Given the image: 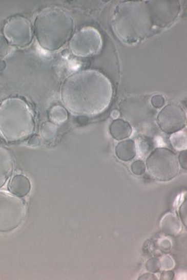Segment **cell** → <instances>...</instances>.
Returning <instances> with one entry per match:
<instances>
[{
    "label": "cell",
    "instance_id": "30bf717a",
    "mask_svg": "<svg viewBox=\"0 0 187 280\" xmlns=\"http://www.w3.org/2000/svg\"><path fill=\"white\" fill-rule=\"evenodd\" d=\"M8 187L11 193L17 197H24L30 192L31 183L27 177L18 175L11 179Z\"/></svg>",
    "mask_w": 187,
    "mask_h": 280
},
{
    "label": "cell",
    "instance_id": "ffe728a7",
    "mask_svg": "<svg viewBox=\"0 0 187 280\" xmlns=\"http://www.w3.org/2000/svg\"><path fill=\"white\" fill-rule=\"evenodd\" d=\"M10 46L6 37L0 34V57H4L10 52Z\"/></svg>",
    "mask_w": 187,
    "mask_h": 280
},
{
    "label": "cell",
    "instance_id": "7a4b0ae2",
    "mask_svg": "<svg viewBox=\"0 0 187 280\" xmlns=\"http://www.w3.org/2000/svg\"><path fill=\"white\" fill-rule=\"evenodd\" d=\"M112 26L124 43L134 44L146 38L153 28L168 27L167 13L161 2H123L116 7Z\"/></svg>",
    "mask_w": 187,
    "mask_h": 280
},
{
    "label": "cell",
    "instance_id": "4316f807",
    "mask_svg": "<svg viewBox=\"0 0 187 280\" xmlns=\"http://www.w3.org/2000/svg\"><path fill=\"white\" fill-rule=\"evenodd\" d=\"M157 279L156 275L152 273H144L138 278V279L141 280H155Z\"/></svg>",
    "mask_w": 187,
    "mask_h": 280
},
{
    "label": "cell",
    "instance_id": "2e32d148",
    "mask_svg": "<svg viewBox=\"0 0 187 280\" xmlns=\"http://www.w3.org/2000/svg\"><path fill=\"white\" fill-rule=\"evenodd\" d=\"M170 143L173 147L178 151H183L186 148V135L185 132L179 131L172 134Z\"/></svg>",
    "mask_w": 187,
    "mask_h": 280
},
{
    "label": "cell",
    "instance_id": "8fae6325",
    "mask_svg": "<svg viewBox=\"0 0 187 280\" xmlns=\"http://www.w3.org/2000/svg\"><path fill=\"white\" fill-rule=\"evenodd\" d=\"M13 169V162L7 149L0 147V187L9 178Z\"/></svg>",
    "mask_w": 187,
    "mask_h": 280
},
{
    "label": "cell",
    "instance_id": "e0dca14e",
    "mask_svg": "<svg viewBox=\"0 0 187 280\" xmlns=\"http://www.w3.org/2000/svg\"><path fill=\"white\" fill-rule=\"evenodd\" d=\"M49 118L54 124L64 123L68 119L67 112L60 106H54L50 111Z\"/></svg>",
    "mask_w": 187,
    "mask_h": 280
},
{
    "label": "cell",
    "instance_id": "7c38bea8",
    "mask_svg": "<svg viewBox=\"0 0 187 280\" xmlns=\"http://www.w3.org/2000/svg\"><path fill=\"white\" fill-rule=\"evenodd\" d=\"M116 156L119 160L128 162L134 159L136 156V148L134 141L124 140L116 146Z\"/></svg>",
    "mask_w": 187,
    "mask_h": 280
},
{
    "label": "cell",
    "instance_id": "ac0fdd59",
    "mask_svg": "<svg viewBox=\"0 0 187 280\" xmlns=\"http://www.w3.org/2000/svg\"><path fill=\"white\" fill-rule=\"evenodd\" d=\"M131 169L133 174L137 175V176H140L146 171L147 166L143 161L137 160L133 162Z\"/></svg>",
    "mask_w": 187,
    "mask_h": 280
},
{
    "label": "cell",
    "instance_id": "4fadbf2b",
    "mask_svg": "<svg viewBox=\"0 0 187 280\" xmlns=\"http://www.w3.org/2000/svg\"><path fill=\"white\" fill-rule=\"evenodd\" d=\"M110 133L114 139L122 141L130 137L132 128L130 123L122 119H116L111 124Z\"/></svg>",
    "mask_w": 187,
    "mask_h": 280
},
{
    "label": "cell",
    "instance_id": "6da1fadb",
    "mask_svg": "<svg viewBox=\"0 0 187 280\" xmlns=\"http://www.w3.org/2000/svg\"><path fill=\"white\" fill-rule=\"evenodd\" d=\"M61 96L65 106L73 114L95 116L109 107L112 88L109 79L97 71H81L66 79Z\"/></svg>",
    "mask_w": 187,
    "mask_h": 280
},
{
    "label": "cell",
    "instance_id": "7402d4cb",
    "mask_svg": "<svg viewBox=\"0 0 187 280\" xmlns=\"http://www.w3.org/2000/svg\"><path fill=\"white\" fill-rule=\"evenodd\" d=\"M161 268L165 270H169L174 267V263L173 259L170 256H165L160 261Z\"/></svg>",
    "mask_w": 187,
    "mask_h": 280
},
{
    "label": "cell",
    "instance_id": "cb8c5ba5",
    "mask_svg": "<svg viewBox=\"0 0 187 280\" xmlns=\"http://www.w3.org/2000/svg\"><path fill=\"white\" fill-rule=\"evenodd\" d=\"M175 276V273L172 270H167L164 271L161 274L160 279L163 280H172Z\"/></svg>",
    "mask_w": 187,
    "mask_h": 280
},
{
    "label": "cell",
    "instance_id": "ba28073f",
    "mask_svg": "<svg viewBox=\"0 0 187 280\" xmlns=\"http://www.w3.org/2000/svg\"><path fill=\"white\" fill-rule=\"evenodd\" d=\"M4 33L12 44L20 47H27L32 40L31 23L22 16H14L8 20L4 28Z\"/></svg>",
    "mask_w": 187,
    "mask_h": 280
},
{
    "label": "cell",
    "instance_id": "d4e9b609",
    "mask_svg": "<svg viewBox=\"0 0 187 280\" xmlns=\"http://www.w3.org/2000/svg\"><path fill=\"white\" fill-rule=\"evenodd\" d=\"M139 148H140L141 151L146 154L151 149V143H149L148 141H141L139 144Z\"/></svg>",
    "mask_w": 187,
    "mask_h": 280
},
{
    "label": "cell",
    "instance_id": "f1b7e54d",
    "mask_svg": "<svg viewBox=\"0 0 187 280\" xmlns=\"http://www.w3.org/2000/svg\"><path fill=\"white\" fill-rule=\"evenodd\" d=\"M6 68V62L0 59V71H2Z\"/></svg>",
    "mask_w": 187,
    "mask_h": 280
},
{
    "label": "cell",
    "instance_id": "52a82bcc",
    "mask_svg": "<svg viewBox=\"0 0 187 280\" xmlns=\"http://www.w3.org/2000/svg\"><path fill=\"white\" fill-rule=\"evenodd\" d=\"M75 55L88 57L100 51L102 40L99 32L93 28H85L75 34L70 43Z\"/></svg>",
    "mask_w": 187,
    "mask_h": 280
},
{
    "label": "cell",
    "instance_id": "484cf974",
    "mask_svg": "<svg viewBox=\"0 0 187 280\" xmlns=\"http://www.w3.org/2000/svg\"><path fill=\"white\" fill-rule=\"evenodd\" d=\"M180 214L181 220L184 224L186 225V203L182 205V206L180 209Z\"/></svg>",
    "mask_w": 187,
    "mask_h": 280
},
{
    "label": "cell",
    "instance_id": "3957f363",
    "mask_svg": "<svg viewBox=\"0 0 187 280\" xmlns=\"http://www.w3.org/2000/svg\"><path fill=\"white\" fill-rule=\"evenodd\" d=\"M74 22L68 12L59 8H45L36 16L34 31L40 47L55 51L67 42L72 35Z\"/></svg>",
    "mask_w": 187,
    "mask_h": 280
},
{
    "label": "cell",
    "instance_id": "9c48e42d",
    "mask_svg": "<svg viewBox=\"0 0 187 280\" xmlns=\"http://www.w3.org/2000/svg\"><path fill=\"white\" fill-rule=\"evenodd\" d=\"M186 112L176 103H171L162 109L157 116L158 124L165 133L173 134L181 131L185 126Z\"/></svg>",
    "mask_w": 187,
    "mask_h": 280
},
{
    "label": "cell",
    "instance_id": "5b68a950",
    "mask_svg": "<svg viewBox=\"0 0 187 280\" xmlns=\"http://www.w3.org/2000/svg\"><path fill=\"white\" fill-rule=\"evenodd\" d=\"M146 166L152 176L160 182L172 181L180 170L176 154L165 148L154 150L147 158Z\"/></svg>",
    "mask_w": 187,
    "mask_h": 280
},
{
    "label": "cell",
    "instance_id": "8992f818",
    "mask_svg": "<svg viewBox=\"0 0 187 280\" xmlns=\"http://www.w3.org/2000/svg\"><path fill=\"white\" fill-rule=\"evenodd\" d=\"M25 213L22 200L6 192H0V232L10 231L18 227Z\"/></svg>",
    "mask_w": 187,
    "mask_h": 280
},
{
    "label": "cell",
    "instance_id": "277c9868",
    "mask_svg": "<svg viewBox=\"0 0 187 280\" xmlns=\"http://www.w3.org/2000/svg\"><path fill=\"white\" fill-rule=\"evenodd\" d=\"M35 122L26 102L10 98L0 104V133L8 141H23L34 132Z\"/></svg>",
    "mask_w": 187,
    "mask_h": 280
},
{
    "label": "cell",
    "instance_id": "603a6c76",
    "mask_svg": "<svg viewBox=\"0 0 187 280\" xmlns=\"http://www.w3.org/2000/svg\"><path fill=\"white\" fill-rule=\"evenodd\" d=\"M178 162L179 165L181 166L182 168L186 169V150H183L180 153L179 157L178 158Z\"/></svg>",
    "mask_w": 187,
    "mask_h": 280
},
{
    "label": "cell",
    "instance_id": "9a60e30c",
    "mask_svg": "<svg viewBox=\"0 0 187 280\" xmlns=\"http://www.w3.org/2000/svg\"><path fill=\"white\" fill-rule=\"evenodd\" d=\"M57 128L55 124L51 122H45L41 124L40 136L46 142H51L56 136Z\"/></svg>",
    "mask_w": 187,
    "mask_h": 280
},
{
    "label": "cell",
    "instance_id": "44dd1931",
    "mask_svg": "<svg viewBox=\"0 0 187 280\" xmlns=\"http://www.w3.org/2000/svg\"><path fill=\"white\" fill-rule=\"evenodd\" d=\"M151 103L153 107L159 109L164 106L165 99L163 96L156 95L152 98Z\"/></svg>",
    "mask_w": 187,
    "mask_h": 280
},
{
    "label": "cell",
    "instance_id": "83f0119b",
    "mask_svg": "<svg viewBox=\"0 0 187 280\" xmlns=\"http://www.w3.org/2000/svg\"><path fill=\"white\" fill-rule=\"evenodd\" d=\"M30 145H37L40 144L39 138L37 136H33L28 142Z\"/></svg>",
    "mask_w": 187,
    "mask_h": 280
},
{
    "label": "cell",
    "instance_id": "d6986e66",
    "mask_svg": "<svg viewBox=\"0 0 187 280\" xmlns=\"http://www.w3.org/2000/svg\"><path fill=\"white\" fill-rule=\"evenodd\" d=\"M146 268L152 273L159 272L161 269L160 261L159 259L155 257L150 259L147 263Z\"/></svg>",
    "mask_w": 187,
    "mask_h": 280
},
{
    "label": "cell",
    "instance_id": "5bb4252c",
    "mask_svg": "<svg viewBox=\"0 0 187 280\" xmlns=\"http://www.w3.org/2000/svg\"><path fill=\"white\" fill-rule=\"evenodd\" d=\"M161 226L163 232L170 235H176L181 229L179 220L176 216L171 213L166 214L162 219Z\"/></svg>",
    "mask_w": 187,
    "mask_h": 280
}]
</instances>
